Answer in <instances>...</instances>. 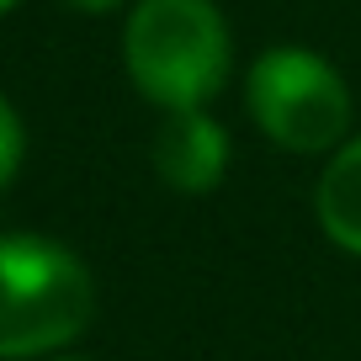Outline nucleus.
<instances>
[{"mask_svg": "<svg viewBox=\"0 0 361 361\" xmlns=\"http://www.w3.org/2000/svg\"><path fill=\"white\" fill-rule=\"evenodd\" d=\"M133 85L165 112H197L228 80V22L213 0H138L123 32Z\"/></svg>", "mask_w": 361, "mask_h": 361, "instance_id": "f257e3e1", "label": "nucleus"}, {"mask_svg": "<svg viewBox=\"0 0 361 361\" xmlns=\"http://www.w3.org/2000/svg\"><path fill=\"white\" fill-rule=\"evenodd\" d=\"M96 314L90 266L43 234H0V361L54 356Z\"/></svg>", "mask_w": 361, "mask_h": 361, "instance_id": "f03ea898", "label": "nucleus"}, {"mask_svg": "<svg viewBox=\"0 0 361 361\" xmlns=\"http://www.w3.org/2000/svg\"><path fill=\"white\" fill-rule=\"evenodd\" d=\"M255 128L287 154H319L350 128V90L329 59L314 48H271L245 80Z\"/></svg>", "mask_w": 361, "mask_h": 361, "instance_id": "7ed1b4c3", "label": "nucleus"}, {"mask_svg": "<svg viewBox=\"0 0 361 361\" xmlns=\"http://www.w3.org/2000/svg\"><path fill=\"white\" fill-rule=\"evenodd\" d=\"M154 170L176 192H213L228 170V133L213 117L197 112H165L154 133Z\"/></svg>", "mask_w": 361, "mask_h": 361, "instance_id": "20e7f679", "label": "nucleus"}, {"mask_svg": "<svg viewBox=\"0 0 361 361\" xmlns=\"http://www.w3.org/2000/svg\"><path fill=\"white\" fill-rule=\"evenodd\" d=\"M314 207H319L324 234L335 239L340 250L361 255V138H356V144H345V149L324 165Z\"/></svg>", "mask_w": 361, "mask_h": 361, "instance_id": "39448f33", "label": "nucleus"}, {"mask_svg": "<svg viewBox=\"0 0 361 361\" xmlns=\"http://www.w3.org/2000/svg\"><path fill=\"white\" fill-rule=\"evenodd\" d=\"M22 149H27L22 117H16V106L0 96V192H6L16 180V170H22Z\"/></svg>", "mask_w": 361, "mask_h": 361, "instance_id": "423d86ee", "label": "nucleus"}, {"mask_svg": "<svg viewBox=\"0 0 361 361\" xmlns=\"http://www.w3.org/2000/svg\"><path fill=\"white\" fill-rule=\"evenodd\" d=\"M69 11H85V16H102V11H112V6H123V0H64Z\"/></svg>", "mask_w": 361, "mask_h": 361, "instance_id": "0eeeda50", "label": "nucleus"}, {"mask_svg": "<svg viewBox=\"0 0 361 361\" xmlns=\"http://www.w3.org/2000/svg\"><path fill=\"white\" fill-rule=\"evenodd\" d=\"M11 6H16V0H0V16H6V11H11Z\"/></svg>", "mask_w": 361, "mask_h": 361, "instance_id": "6e6552de", "label": "nucleus"}, {"mask_svg": "<svg viewBox=\"0 0 361 361\" xmlns=\"http://www.w3.org/2000/svg\"><path fill=\"white\" fill-rule=\"evenodd\" d=\"M54 361H80V356H54Z\"/></svg>", "mask_w": 361, "mask_h": 361, "instance_id": "1a4fd4ad", "label": "nucleus"}]
</instances>
